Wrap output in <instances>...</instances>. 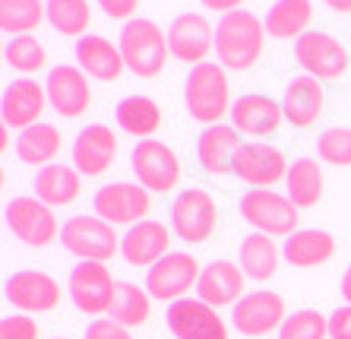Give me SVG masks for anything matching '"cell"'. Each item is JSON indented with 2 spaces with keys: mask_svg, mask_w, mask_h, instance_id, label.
Wrapping results in <instances>:
<instances>
[{
  "mask_svg": "<svg viewBox=\"0 0 351 339\" xmlns=\"http://www.w3.org/2000/svg\"><path fill=\"white\" fill-rule=\"evenodd\" d=\"M266 48V25L256 13L234 10L215 23V58L225 70L244 73L254 64H260Z\"/></svg>",
  "mask_w": 351,
  "mask_h": 339,
  "instance_id": "6da1fadb",
  "label": "cell"
},
{
  "mask_svg": "<svg viewBox=\"0 0 351 339\" xmlns=\"http://www.w3.org/2000/svg\"><path fill=\"white\" fill-rule=\"evenodd\" d=\"M184 105H187V115L199 124H221V117L231 115V105H234L225 67L213 64V60L190 67L187 86H184Z\"/></svg>",
  "mask_w": 351,
  "mask_h": 339,
  "instance_id": "7a4b0ae2",
  "label": "cell"
},
{
  "mask_svg": "<svg viewBox=\"0 0 351 339\" xmlns=\"http://www.w3.org/2000/svg\"><path fill=\"white\" fill-rule=\"evenodd\" d=\"M121 54L123 64L133 76L139 80H152L165 70L168 58H171V48H168V32H162L152 19H130V23L121 29Z\"/></svg>",
  "mask_w": 351,
  "mask_h": 339,
  "instance_id": "3957f363",
  "label": "cell"
},
{
  "mask_svg": "<svg viewBox=\"0 0 351 339\" xmlns=\"http://www.w3.org/2000/svg\"><path fill=\"white\" fill-rule=\"evenodd\" d=\"M301 209L294 207L288 194H276L269 187H256L241 197V219L254 225V232H263L269 238H291L301 222Z\"/></svg>",
  "mask_w": 351,
  "mask_h": 339,
  "instance_id": "277c9868",
  "label": "cell"
},
{
  "mask_svg": "<svg viewBox=\"0 0 351 339\" xmlns=\"http://www.w3.org/2000/svg\"><path fill=\"white\" fill-rule=\"evenodd\" d=\"M121 238L114 225H108L98 215H73L60 229V244L66 254L80 257L86 264H108L111 257L121 254Z\"/></svg>",
  "mask_w": 351,
  "mask_h": 339,
  "instance_id": "5b68a950",
  "label": "cell"
},
{
  "mask_svg": "<svg viewBox=\"0 0 351 339\" xmlns=\"http://www.w3.org/2000/svg\"><path fill=\"white\" fill-rule=\"evenodd\" d=\"M7 229L13 232V238L23 241L25 248H51L54 241H60L58 215L48 203H41L38 197H13L3 209Z\"/></svg>",
  "mask_w": 351,
  "mask_h": 339,
  "instance_id": "8992f818",
  "label": "cell"
},
{
  "mask_svg": "<svg viewBox=\"0 0 351 339\" xmlns=\"http://www.w3.org/2000/svg\"><path fill=\"white\" fill-rule=\"evenodd\" d=\"M219 229V203L203 187L180 191L171 203V232L187 244H206Z\"/></svg>",
  "mask_w": 351,
  "mask_h": 339,
  "instance_id": "52a82bcc",
  "label": "cell"
},
{
  "mask_svg": "<svg viewBox=\"0 0 351 339\" xmlns=\"http://www.w3.org/2000/svg\"><path fill=\"white\" fill-rule=\"evenodd\" d=\"M152 213V194L143 187V184L133 181H114L105 184L95 191V200H92V215L105 219L108 225H133L146 222V215Z\"/></svg>",
  "mask_w": 351,
  "mask_h": 339,
  "instance_id": "ba28073f",
  "label": "cell"
},
{
  "mask_svg": "<svg viewBox=\"0 0 351 339\" xmlns=\"http://www.w3.org/2000/svg\"><path fill=\"white\" fill-rule=\"evenodd\" d=\"M199 273H203V266L196 260L190 250H171L168 257H162L152 270H146V282H143V289L152 295V301H180V298H187L190 289H196V282H199Z\"/></svg>",
  "mask_w": 351,
  "mask_h": 339,
  "instance_id": "9c48e42d",
  "label": "cell"
},
{
  "mask_svg": "<svg viewBox=\"0 0 351 339\" xmlns=\"http://www.w3.org/2000/svg\"><path fill=\"white\" fill-rule=\"evenodd\" d=\"M114 292H117V279L111 276L105 264H80L70 270V279H66V295L76 305V311L89 317H101L111 314V305H114Z\"/></svg>",
  "mask_w": 351,
  "mask_h": 339,
  "instance_id": "30bf717a",
  "label": "cell"
},
{
  "mask_svg": "<svg viewBox=\"0 0 351 339\" xmlns=\"http://www.w3.org/2000/svg\"><path fill=\"white\" fill-rule=\"evenodd\" d=\"M130 165L136 184H143L149 194H168L180 184V159L162 140H139L130 152Z\"/></svg>",
  "mask_w": 351,
  "mask_h": 339,
  "instance_id": "8fae6325",
  "label": "cell"
},
{
  "mask_svg": "<svg viewBox=\"0 0 351 339\" xmlns=\"http://www.w3.org/2000/svg\"><path fill=\"white\" fill-rule=\"evenodd\" d=\"M285 317H288L285 298L269 289L247 292V295L231 307V327H234L241 336H250V339H260L272 330L278 333V327L285 323Z\"/></svg>",
  "mask_w": 351,
  "mask_h": 339,
  "instance_id": "7c38bea8",
  "label": "cell"
},
{
  "mask_svg": "<svg viewBox=\"0 0 351 339\" xmlns=\"http://www.w3.org/2000/svg\"><path fill=\"white\" fill-rule=\"evenodd\" d=\"M294 60L304 67L307 76L323 80H339L348 70V48L329 32H304L294 42Z\"/></svg>",
  "mask_w": 351,
  "mask_h": 339,
  "instance_id": "4fadbf2b",
  "label": "cell"
},
{
  "mask_svg": "<svg viewBox=\"0 0 351 339\" xmlns=\"http://www.w3.org/2000/svg\"><path fill=\"white\" fill-rule=\"evenodd\" d=\"M3 295L19 314H48L60 305V282L41 270H19L7 279Z\"/></svg>",
  "mask_w": 351,
  "mask_h": 339,
  "instance_id": "5bb4252c",
  "label": "cell"
},
{
  "mask_svg": "<svg viewBox=\"0 0 351 339\" xmlns=\"http://www.w3.org/2000/svg\"><path fill=\"white\" fill-rule=\"evenodd\" d=\"M165 323L174 339H228V323L199 298H180L168 305Z\"/></svg>",
  "mask_w": 351,
  "mask_h": 339,
  "instance_id": "9a60e30c",
  "label": "cell"
},
{
  "mask_svg": "<svg viewBox=\"0 0 351 339\" xmlns=\"http://www.w3.org/2000/svg\"><path fill=\"white\" fill-rule=\"evenodd\" d=\"M288 159L278 146L269 143H244L234 156V174L250 187H272L288 178Z\"/></svg>",
  "mask_w": 351,
  "mask_h": 339,
  "instance_id": "2e32d148",
  "label": "cell"
},
{
  "mask_svg": "<svg viewBox=\"0 0 351 339\" xmlns=\"http://www.w3.org/2000/svg\"><path fill=\"white\" fill-rule=\"evenodd\" d=\"M45 89H48V102L51 108L64 117H82L92 108V89H89V76L82 73L76 64H58L51 67L48 80H45Z\"/></svg>",
  "mask_w": 351,
  "mask_h": 339,
  "instance_id": "e0dca14e",
  "label": "cell"
},
{
  "mask_svg": "<svg viewBox=\"0 0 351 339\" xmlns=\"http://www.w3.org/2000/svg\"><path fill=\"white\" fill-rule=\"evenodd\" d=\"M168 48L180 64H206L209 51L215 48V29L203 13H180L168 25Z\"/></svg>",
  "mask_w": 351,
  "mask_h": 339,
  "instance_id": "ac0fdd59",
  "label": "cell"
},
{
  "mask_svg": "<svg viewBox=\"0 0 351 339\" xmlns=\"http://www.w3.org/2000/svg\"><path fill=\"white\" fill-rule=\"evenodd\" d=\"M48 89L29 76L23 80H13V83L3 89V99H0V115H3V127H13V130L23 133L25 127L41 124V115L48 108Z\"/></svg>",
  "mask_w": 351,
  "mask_h": 339,
  "instance_id": "d6986e66",
  "label": "cell"
},
{
  "mask_svg": "<svg viewBox=\"0 0 351 339\" xmlns=\"http://www.w3.org/2000/svg\"><path fill=\"white\" fill-rule=\"evenodd\" d=\"M171 229L156 219H146V222L127 229V235L121 238V257L127 266H143V270H152V266L162 260V257L171 254Z\"/></svg>",
  "mask_w": 351,
  "mask_h": 339,
  "instance_id": "ffe728a7",
  "label": "cell"
},
{
  "mask_svg": "<svg viewBox=\"0 0 351 339\" xmlns=\"http://www.w3.org/2000/svg\"><path fill=\"white\" fill-rule=\"evenodd\" d=\"M231 127L244 137H269L285 124V108L282 102L263 95V92H247L231 105Z\"/></svg>",
  "mask_w": 351,
  "mask_h": 339,
  "instance_id": "44dd1931",
  "label": "cell"
},
{
  "mask_svg": "<svg viewBox=\"0 0 351 339\" xmlns=\"http://www.w3.org/2000/svg\"><path fill=\"white\" fill-rule=\"evenodd\" d=\"M244 270L241 264H231V260H213V264L203 266L199 273V282H196V298L206 301L209 307H234L241 298L247 295L244 292Z\"/></svg>",
  "mask_w": 351,
  "mask_h": 339,
  "instance_id": "7402d4cb",
  "label": "cell"
},
{
  "mask_svg": "<svg viewBox=\"0 0 351 339\" xmlns=\"http://www.w3.org/2000/svg\"><path fill=\"white\" fill-rule=\"evenodd\" d=\"M117 156V137L108 124H89L76 133L73 140V165L80 174L98 178L114 165Z\"/></svg>",
  "mask_w": 351,
  "mask_h": 339,
  "instance_id": "603a6c76",
  "label": "cell"
},
{
  "mask_svg": "<svg viewBox=\"0 0 351 339\" xmlns=\"http://www.w3.org/2000/svg\"><path fill=\"white\" fill-rule=\"evenodd\" d=\"M241 133L231 124H213L203 127L199 140H196V159L209 178H225V174H234V156L244 143L237 140Z\"/></svg>",
  "mask_w": 351,
  "mask_h": 339,
  "instance_id": "cb8c5ba5",
  "label": "cell"
},
{
  "mask_svg": "<svg viewBox=\"0 0 351 339\" xmlns=\"http://www.w3.org/2000/svg\"><path fill=\"white\" fill-rule=\"evenodd\" d=\"M323 105H326V89L317 76H294L288 80L285 92H282V108H285V121L291 127H313L323 115Z\"/></svg>",
  "mask_w": 351,
  "mask_h": 339,
  "instance_id": "d4e9b609",
  "label": "cell"
},
{
  "mask_svg": "<svg viewBox=\"0 0 351 339\" xmlns=\"http://www.w3.org/2000/svg\"><path fill=\"white\" fill-rule=\"evenodd\" d=\"M76 67L92 80H101V83H111L127 70L121 45H114L105 35H82L76 42Z\"/></svg>",
  "mask_w": 351,
  "mask_h": 339,
  "instance_id": "484cf974",
  "label": "cell"
},
{
  "mask_svg": "<svg viewBox=\"0 0 351 339\" xmlns=\"http://www.w3.org/2000/svg\"><path fill=\"white\" fill-rule=\"evenodd\" d=\"M80 194H82V174L76 172V165L51 162V165L38 168V174H35V197L41 203H48L51 209L70 207V203L80 200Z\"/></svg>",
  "mask_w": 351,
  "mask_h": 339,
  "instance_id": "4316f807",
  "label": "cell"
},
{
  "mask_svg": "<svg viewBox=\"0 0 351 339\" xmlns=\"http://www.w3.org/2000/svg\"><path fill=\"white\" fill-rule=\"evenodd\" d=\"M335 254V238L323 229H298L291 238L282 244V257L298 270H313V266L329 264Z\"/></svg>",
  "mask_w": 351,
  "mask_h": 339,
  "instance_id": "83f0119b",
  "label": "cell"
},
{
  "mask_svg": "<svg viewBox=\"0 0 351 339\" xmlns=\"http://www.w3.org/2000/svg\"><path fill=\"white\" fill-rule=\"evenodd\" d=\"M278 260H282V250L276 248V241H272L269 235L254 232V235H247V238H241L237 264H241L247 279H254V282L272 279L278 270Z\"/></svg>",
  "mask_w": 351,
  "mask_h": 339,
  "instance_id": "f1b7e54d",
  "label": "cell"
},
{
  "mask_svg": "<svg viewBox=\"0 0 351 339\" xmlns=\"http://www.w3.org/2000/svg\"><path fill=\"white\" fill-rule=\"evenodd\" d=\"M313 19V3L311 0H276L263 19L266 25V35L278 38V42H288V38H301L307 32V25Z\"/></svg>",
  "mask_w": 351,
  "mask_h": 339,
  "instance_id": "f546056e",
  "label": "cell"
},
{
  "mask_svg": "<svg viewBox=\"0 0 351 339\" xmlns=\"http://www.w3.org/2000/svg\"><path fill=\"white\" fill-rule=\"evenodd\" d=\"M285 191L288 200H291L298 209H311L323 200V168H319L317 159L304 156L294 159L291 168H288L285 178Z\"/></svg>",
  "mask_w": 351,
  "mask_h": 339,
  "instance_id": "4dcf8cb0",
  "label": "cell"
},
{
  "mask_svg": "<svg viewBox=\"0 0 351 339\" xmlns=\"http://www.w3.org/2000/svg\"><path fill=\"white\" fill-rule=\"evenodd\" d=\"M114 117L123 133L139 137V140H149L162 127V108L149 95H127L123 102H117Z\"/></svg>",
  "mask_w": 351,
  "mask_h": 339,
  "instance_id": "1f68e13d",
  "label": "cell"
},
{
  "mask_svg": "<svg viewBox=\"0 0 351 339\" xmlns=\"http://www.w3.org/2000/svg\"><path fill=\"white\" fill-rule=\"evenodd\" d=\"M58 152H60V130L54 124L25 127V130L16 137V159L23 165L45 168L54 162Z\"/></svg>",
  "mask_w": 351,
  "mask_h": 339,
  "instance_id": "d6a6232c",
  "label": "cell"
},
{
  "mask_svg": "<svg viewBox=\"0 0 351 339\" xmlns=\"http://www.w3.org/2000/svg\"><path fill=\"white\" fill-rule=\"evenodd\" d=\"M111 320L123 323V327H143L152 317V295L146 289H139L136 282H117L114 305H111Z\"/></svg>",
  "mask_w": 351,
  "mask_h": 339,
  "instance_id": "836d02e7",
  "label": "cell"
},
{
  "mask_svg": "<svg viewBox=\"0 0 351 339\" xmlns=\"http://www.w3.org/2000/svg\"><path fill=\"white\" fill-rule=\"evenodd\" d=\"M45 10H48V23L54 25V32L66 35V38L89 35L92 25L89 0H45Z\"/></svg>",
  "mask_w": 351,
  "mask_h": 339,
  "instance_id": "e575fe53",
  "label": "cell"
},
{
  "mask_svg": "<svg viewBox=\"0 0 351 339\" xmlns=\"http://www.w3.org/2000/svg\"><path fill=\"white\" fill-rule=\"evenodd\" d=\"M41 23H48L45 0H0V29L7 35H32Z\"/></svg>",
  "mask_w": 351,
  "mask_h": 339,
  "instance_id": "d590c367",
  "label": "cell"
},
{
  "mask_svg": "<svg viewBox=\"0 0 351 339\" xmlns=\"http://www.w3.org/2000/svg\"><path fill=\"white\" fill-rule=\"evenodd\" d=\"M3 60H7L13 70H19L23 76H32L48 64V51H45V45H41L35 35H16V38H10L7 48H3Z\"/></svg>",
  "mask_w": 351,
  "mask_h": 339,
  "instance_id": "8d00e7d4",
  "label": "cell"
},
{
  "mask_svg": "<svg viewBox=\"0 0 351 339\" xmlns=\"http://www.w3.org/2000/svg\"><path fill=\"white\" fill-rule=\"evenodd\" d=\"M278 339H329V317H323L313 307L291 311L278 327Z\"/></svg>",
  "mask_w": 351,
  "mask_h": 339,
  "instance_id": "74e56055",
  "label": "cell"
},
{
  "mask_svg": "<svg viewBox=\"0 0 351 339\" xmlns=\"http://www.w3.org/2000/svg\"><path fill=\"white\" fill-rule=\"evenodd\" d=\"M317 156H319V162H326V165L348 168L351 165V130L348 127H329V130L319 133Z\"/></svg>",
  "mask_w": 351,
  "mask_h": 339,
  "instance_id": "f35d334b",
  "label": "cell"
},
{
  "mask_svg": "<svg viewBox=\"0 0 351 339\" xmlns=\"http://www.w3.org/2000/svg\"><path fill=\"white\" fill-rule=\"evenodd\" d=\"M0 339H41V327L32 314H10L0 320Z\"/></svg>",
  "mask_w": 351,
  "mask_h": 339,
  "instance_id": "ab89813d",
  "label": "cell"
},
{
  "mask_svg": "<svg viewBox=\"0 0 351 339\" xmlns=\"http://www.w3.org/2000/svg\"><path fill=\"white\" fill-rule=\"evenodd\" d=\"M82 339H133L130 327L111 320V317H95V320L86 327V336Z\"/></svg>",
  "mask_w": 351,
  "mask_h": 339,
  "instance_id": "60d3db41",
  "label": "cell"
},
{
  "mask_svg": "<svg viewBox=\"0 0 351 339\" xmlns=\"http://www.w3.org/2000/svg\"><path fill=\"white\" fill-rule=\"evenodd\" d=\"M98 7H101V13H105L108 19H121V23L127 25L130 19H136L139 0H98Z\"/></svg>",
  "mask_w": 351,
  "mask_h": 339,
  "instance_id": "b9f144b4",
  "label": "cell"
},
{
  "mask_svg": "<svg viewBox=\"0 0 351 339\" xmlns=\"http://www.w3.org/2000/svg\"><path fill=\"white\" fill-rule=\"evenodd\" d=\"M329 339H351V305L335 307L329 314Z\"/></svg>",
  "mask_w": 351,
  "mask_h": 339,
  "instance_id": "7bdbcfd3",
  "label": "cell"
},
{
  "mask_svg": "<svg viewBox=\"0 0 351 339\" xmlns=\"http://www.w3.org/2000/svg\"><path fill=\"white\" fill-rule=\"evenodd\" d=\"M206 10H213V13H234V10H244V0H199Z\"/></svg>",
  "mask_w": 351,
  "mask_h": 339,
  "instance_id": "ee69618b",
  "label": "cell"
},
{
  "mask_svg": "<svg viewBox=\"0 0 351 339\" xmlns=\"http://www.w3.org/2000/svg\"><path fill=\"white\" fill-rule=\"evenodd\" d=\"M342 298H345V305H351V264L342 273Z\"/></svg>",
  "mask_w": 351,
  "mask_h": 339,
  "instance_id": "f6af8a7d",
  "label": "cell"
},
{
  "mask_svg": "<svg viewBox=\"0 0 351 339\" xmlns=\"http://www.w3.org/2000/svg\"><path fill=\"white\" fill-rule=\"evenodd\" d=\"M329 10H335V13H351V0H323Z\"/></svg>",
  "mask_w": 351,
  "mask_h": 339,
  "instance_id": "bcb514c9",
  "label": "cell"
},
{
  "mask_svg": "<svg viewBox=\"0 0 351 339\" xmlns=\"http://www.w3.org/2000/svg\"><path fill=\"white\" fill-rule=\"evenodd\" d=\"M54 339H64V336H54Z\"/></svg>",
  "mask_w": 351,
  "mask_h": 339,
  "instance_id": "7dc6e473",
  "label": "cell"
}]
</instances>
